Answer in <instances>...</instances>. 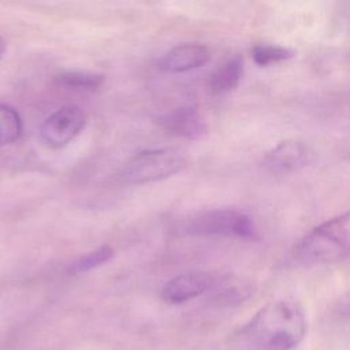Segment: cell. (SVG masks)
I'll list each match as a JSON object with an SVG mask.
<instances>
[{"label": "cell", "instance_id": "obj_1", "mask_svg": "<svg viewBox=\"0 0 350 350\" xmlns=\"http://www.w3.org/2000/svg\"><path fill=\"white\" fill-rule=\"evenodd\" d=\"M308 329L302 305L293 298L271 301L235 334V350H294Z\"/></svg>", "mask_w": 350, "mask_h": 350}, {"label": "cell", "instance_id": "obj_2", "mask_svg": "<svg viewBox=\"0 0 350 350\" xmlns=\"http://www.w3.org/2000/svg\"><path fill=\"white\" fill-rule=\"evenodd\" d=\"M350 257V211L312 228L291 249L298 265L331 264Z\"/></svg>", "mask_w": 350, "mask_h": 350}, {"label": "cell", "instance_id": "obj_3", "mask_svg": "<svg viewBox=\"0 0 350 350\" xmlns=\"http://www.w3.org/2000/svg\"><path fill=\"white\" fill-rule=\"evenodd\" d=\"M176 231L193 237H227L253 239L256 227L253 220L237 209L216 208L197 212L176 226Z\"/></svg>", "mask_w": 350, "mask_h": 350}, {"label": "cell", "instance_id": "obj_4", "mask_svg": "<svg viewBox=\"0 0 350 350\" xmlns=\"http://www.w3.org/2000/svg\"><path fill=\"white\" fill-rule=\"evenodd\" d=\"M185 165L183 154L174 148L146 149L134 154L123 168L127 183L142 185L167 179Z\"/></svg>", "mask_w": 350, "mask_h": 350}, {"label": "cell", "instance_id": "obj_5", "mask_svg": "<svg viewBox=\"0 0 350 350\" xmlns=\"http://www.w3.org/2000/svg\"><path fill=\"white\" fill-rule=\"evenodd\" d=\"M88 122L85 111L78 105H64L52 112L40 127V139L52 149H59L75 139Z\"/></svg>", "mask_w": 350, "mask_h": 350}, {"label": "cell", "instance_id": "obj_6", "mask_svg": "<svg viewBox=\"0 0 350 350\" xmlns=\"http://www.w3.org/2000/svg\"><path fill=\"white\" fill-rule=\"evenodd\" d=\"M310 157L312 153L304 142L288 139L279 142L268 150L262 159V164L269 172L290 174L308 165Z\"/></svg>", "mask_w": 350, "mask_h": 350}, {"label": "cell", "instance_id": "obj_7", "mask_svg": "<svg viewBox=\"0 0 350 350\" xmlns=\"http://www.w3.org/2000/svg\"><path fill=\"white\" fill-rule=\"evenodd\" d=\"M157 123L168 134L185 139H200L208 131L198 109L191 105L178 107L160 115Z\"/></svg>", "mask_w": 350, "mask_h": 350}, {"label": "cell", "instance_id": "obj_8", "mask_svg": "<svg viewBox=\"0 0 350 350\" xmlns=\"http://www.w3.org/2000/svg\"><path fill=\"white\" fill-rule=\"evenodd\" d=\"M216 279L205 272H186L170 279L161 288V298L168 304H183L212 290Z\"/></svg>", "mask_w": 350, "mask_h": 350}, {"label": "cell", "instance_id": "obj_9", "mask_svg": "<svg viewBox=\"0 0 350 350\" xmlns=\"http://www.w3.org/2000/svg\"><path fill=\"white\" fill-rule=\"evenodd\" d=\"M211 55L209 49L197 42L179 44L170 51H167L159 60L157 68L163 72L179 74L187 72L202 67L208 63Z\"/></svg>", "mask_w": 350, "mask_h": 350}, {"label": "cell", "instance_id": "obj_10", "mask_svg": "<svg viewBox=\"0 0 350 350\" xmlns=\"http://www.w3.org/2000/svg\"><path fill=\"white\" fill-rule=\"evenodd\" d=\"M243 75V59L234 55L219 64L208 79V88L212 94H223L234 90Z\"/></svg>", "mask_w": 350, "mask_h": 350}, {"label": "cell", "instance_id": "obj_11", "mask_svg": "<svg viewBox=\"0 0 350 350\" xmlns=\"http://www.w3.org/2000/svg\"><path fill=\"white\" fill-rule=\"evenodd\" d=\"M56 83L64 89L75 92H96L104 83V75L90 71H66L56 77Z\"/></svg>", "mask_w": 350, "mask_h": 350}, {"label": "cell", "instance_id": "obj_12", "mask_svg": "<svg viewBox=\"0 0 350 350\" xmlns=\"http://www.w3.org/2000/svg\"><path fill=\"white\" fill-rule=\"evenodd\" d=\"M23 124L19 112L4 103H0V148L16 142L22 134Z\"/></svg>", "mask_w": 350, "mask_h": 350}, {"label": "cell", "instance_id": "obj_13", "mask_svg": "<svg viewBox=\"0 0 350 350\" xmlns=\"http://www.w3.org/2000/svg\"><path fill=\"white\" fill-rule=\"evenodd\" d=\"M294 56V52L276 44H257L252 48V57L258 66H269L286 62Z\"/></svg>", "mask_w": 350, "mask_h": 350}, {"label": "cell", "instance_id": "obj_14", "mask_svg": "<svg viewBox=\"0 0 350 350\" xmlns=\"http://www.w3.org/2000/svg\"><path fill=\"white\" fill-rule=\"evenodd\" d=\"M113 256V249L108 245H101L96 247L94 250L83 254L79 257L71 267L74 272H88L90 269H94L107 261H109Z\"/></svg>", "mask_w": 350, "mask_h": 350}, {"label": "cell", "instance_id": "obj_15", "mask_svg": "<svg viewBox=\"0 0 350 350\" xmlns=\"http://www.w3.org/2000/svg\"><path fill=\"white\" fill-rule=\"evenodd\" d=\"M4 51H5V42H4V40L0 37V59H1L3 53H4Z\"/></svg>", "mask_w": 350, "mask_h": 350}]
</instances>
